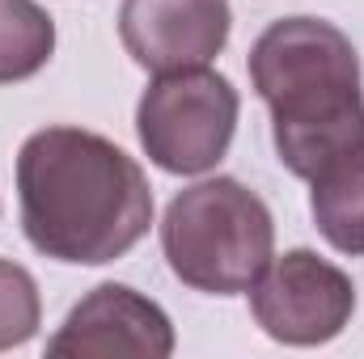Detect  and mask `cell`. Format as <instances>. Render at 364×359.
<instances>
[{
    "label": "cell",
    "instance_id": "30bf717a",
    "mask_svg": "<svg viewBox=\"0 0 364 359\" xmlns=\"http://www.w3.org/2000/svg\"><path fill=\"white\" fill-rule=\"evenodd\" d=\"M38 321H43V300L34 275L0 258V351L26 347L38 334Z\"/></svg>",
    "mask_w": 364,
    "mask_h": 359
},
{
    "label": "cell",
    "instance_id": "3957f363",
    "mask_svg": "<svg viewBox=\"0 0 364 359\" xmlns=\"http://www.w3.org/2000/svg\"><path fill=\"white\" fill-rule=\"evenodd\" d=\"M166 263L195 292L237 296L263 275L275 250L267 203L237 178H203L178 190L161 220Z\"/></svg>",
    "mask_w": 364,
    "mask_h": 359
},
{
    "label": "cell",
    "instance_id": "277c9868",
    "mask_svg": "<svg viewBox=\"0 0 364 359\" xmlns=\"http://www.w3.org/2000/svg\"><path fill=\"white\" fill-rule=\"evenodd\" d=\"M242 97L212 68L161 72L136 106V136L149 161L166 174H208L225 161L237 131Z\"/></svg>",
    "mask_w": 364,
    "mask_h": 359
},
{
    "label": "cell",
    "instance_id": "9c48e42d",
    "mask_svg": "<svg viewBox=\"0 0 364 359\" xmlns=\"http://www.w3.org/2000/svg\"><path fill=\"white\" fill-rule=\"evenodd\" d=\"M55 55V21L38 0H0V85L30 81Z\"/></svg>",
    "mask_w": 364,
    "mask_h": 359
},
{
    "label": "cell",
    "instance_id": "6da1fadb",
    "mask_svg": "<svg viewBox=\"0 0 364 359\" xmlns=\"http://www.w3.org/2000/svg\"><path fill=\"white\" fill-rule=\"evenodd\" d=\"M26 241L55 263L106 267L153 224V186L136 157L81 127H43L17 153Z\"/></svg>",
    "mask_w": 364,
    "mask_h": 359
},
{
    "label": "cell",
    "instance_id": "5b68a950",
    "mask_svg": "<svg viewBox=\"0 0 364 359\" xmlns=\"http://www.w3.org/2000/svg\"><path fill=\"white\" fill-rule=\"evenodd\" d=\"M250 313L263 334L284 347H322L348 330L356 313V283L314 250H288L250 283Z\"/></svg>",
    "mask_w": 364,
    "mask_h": 359
},
{
    "label": "cell",
    "instance_id": "7a4b0ae2",
    "mask_svg": "<svg viewBox=\"0 0 364 359\" xmlns=\"http://www.w3.org/2000/svg\"><path fill=\"white\" fill-rule=\"evenodd\" d=\"M250 81L272 110L288 174L314 178L364 144V81L352 38L322 17H279L250 47Z\"/></svg>",
    "mask_w": 364,
    "mask_h": 359
},
{
    "label": "cell",
    "instance_id": "ba28073f",
    "mask_svg": "<svg viewBox=\"0 0 364 359\" xmlns=\"http://www.w3.org/2000/svg\"><path fill=\"white\" fill-rule=\"evenodd\" d=\"M309 186V211L318 233L339 254L364 258V144L322 165Z\"/></svg>",
    "mask_w": 364,
    "mask_h": 359
},
{
    "label": "cell",
    "instance_id": "8992f818",
    "mask_svg": "<svg viewBox=\"0 0 364 359\" xmlns=\"http://www.w3.org/2000/svg\"><path fill=\"white\" fill-rule=\"evenodd\" d=\"M233 30L229 0H123L119 38L127 55L161 77L182 68H208Z\"/></svg>",
    "mask_w": 364,
    "mask_h": 359
},
{
    "label": "cell",
    "instance_id": "52a82bcc",
    "mask_svg": "<svg viewBox=\"0 0 364 359\" xmlns=\"http://www.w3.org/2000/svg\"><path fill=\"white\" fill-rule=\"evenodd\" d=\"M51 355H174V326L166 309L127 283H97L73 304L64 326L47 343Z\"/></svg>",
    "mask_w": 364,
    "mask_h": 359
}]
</instances>
